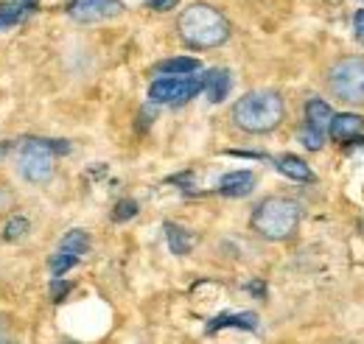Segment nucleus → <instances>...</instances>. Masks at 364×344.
I'll list each match as a JSON object with an SVG mask.
<instances>
[{
	"label": "nucleus",
	"mask_w": 364,
	"mask_h": 344,
	"mask_svg": "<svg viewBox=\"0 0 364 344\" xmlns=\"http://www.w3.org/2000/svg\"><path fill=\"white\" fill-rule=\"evenodd\" d=\"M255 188V173L252 171H232L225 173L219 182V193L222 196H247Z\"/></svg>",
	"instance_id": "obj_9"
},
{
	"label": "nucleus",
	"mask_w": 364,
	"mask_h": 344,
	"mask_svg": "<svg viewBox=\"0 0 364 344\" xmlns=\"http://www.w3.org/2000/svg\"><path fill=\"white\" fill-rule=\"evenodd\" d=\"M331 118H333V109H331L322 98H311V101L306 104V127H309V129L325 134L328 127H331Z\"/></svg>",
	"instance_id": "obj_10"
},
{
	"label": "nucleus",
	"mask_w": 364,
	"mask_h": 344,
	"mask_svg": "<svg viewBox=\"0 0 364 344\" xmlns=\"http://www.w3.org/2000/svg\"><path fill=\"white\" fill-rule=\"evenodd\" d=\"M364 129V118L362 115H353V112H342V115H333L331 118V127L328 134L339 143H348V140H356V134Z\"/></svg>",
	"instance_id": "obj_8"
},
{
	"label": "nucleus",
	"mask_w": 364,
	"mask_h": 344,
	"mask_svg": "<svg viewBox=\"0 0 364 344\" xmlns=\"http://www.w3.org/2000/svg\"><path fill=\"white\" fill-rule=\"evenodd\" d=\"M250 291H255V294H264V286H261V283H252V286H250Z\"/></svg>",
	"instance_id": "obj_26"
},
{
	"label": "nucleus",
	"mask_w": 364,
	"mask_h": 344,
	"mask_svg": "<svg viewBox=\"0 0 364 344\" xmlns=\"http://www.w3.org/2000/svg\"><path fill=\"white\" fill-rule=\"evenodd\" d=\"M328 85L336 98L350 101V104H364V59L362 56H348L331 68Z\"/></svg>",
	"instance_id": "obj_4"
},
{
	"label": "nucleus",
	"mask_w": 364,
	"mask_h": 344,
	"mask_svg": "<svg viewBox=\"0 0 364 344\" xmlns=\"http://www.w3.org/2000/svg\"><path fill=\"white\" fill-rule=\"evenodd\" d=\"M68 291H70V283H65V280H59V277L50 283V297H53V300H65Z\"/></svg>",
	"instance_id": "obj_22"
},
{
	"label": "nucleus",
	"mask_w": 364,
	"mask_h": 344,
	"mask_svg": "<svg viewBox=\"0 0 364 344\" xmlns=\"http://www.w3.org/2000/svg\"><path fill=\"white\" fill-rule=\"evenodd\" d=\"M166 238H168V247H171V252L174 255H188L191 252V247H193V238H191V232L188 230H182L180 224H166Z\"/></svg>",
	"instance_id": "obj_15"
},
{
	"label": "nucleus",
	"mask_w": 364,
	"mask_h": 344,
	"mask_svg": "<svg viewBox=\"0 0 364 344\" xmlns=\"http://www.w3.org/2000/svg\"><path fill=\"white\" fill-rule=\"evenodd\" d=\"M23 17H26V11H23L20 6H14V3H0V31L11 28V26L20 23Z\"/></svg>",
	"instance_id": "obj_17"
},
{
	"label": "nucleus",
	"mask_w": 364,
	"mask_h": 344,
	"mask_svg": "<svg viewBox=\"0 0 364 344\" xmlns=\"http://www.w3.org/2000/svg\"><path fill=\"white\" fill-rule=\"evenodd\" d=\"M222 328H241V330H255L258 328V316L255 313H225V316H216L210 325H208V333H216Z\"/></svg>",
	"instance_id": "obj_13"
},
{
	"label": "nucleus",
	"mask_w": 364,
	"mask_h": 344,
	"mask_svg": "<svg viewBox=\"0 0 364 344\" xmlns=\"http://www.w3.org/2000/svg\"><path fill=\"white\" fill-rule=\"evenodd\" d=\"M177 28H180V37L185 45L191 48H216V45L228 43L230 37V23L228 17L208 6V3H193L188 6L177 20Z\"/></svg>",
	"instance_id": "obj_1"
},
{
	"label": "nucleus",
	"mask_w": 364,
	"mask_h": 344,
	"mask_svg": "<svg viewBox=\"0 0 364 344\" xmlns=\"http://www.w3.org/2000/svg\"><path fill=\"white\" fill-rule=\"evenodd\" d=\"M205 90V76H166L149 87V98L157 104H185Z\"/></svg>",
	"instance_id": "obj_6"
},
{
	"label": "nucleus",
	"mask_w": 364,
	"mask_h": 344,
	"mask_svg": "<svg viewBox=\"0 0 364 344\" xmlns=\"http://www.w3.org/2000/svg\"><path fill=\"white\" fill-rule=\"evenodd\" d=\"M76 260L79 258H73V255H68V252H59V255H53V258H50V272H53L56 277H62L68 269H73V266H76Z\"/></svg>",
	"instance_id": "obj_20"
},
{
	"label": "nucleus",
	"mask_w": 364,
	"mask_h": 344,
	"mask_svg": "<svg viewBox=\"0 0 364 344\" xmlns=\"http://www.w3.org/2000/svg\"><path fill=\"white\" fill-rule=\"evenodd\" d=\"M180 0H149V6L154 9V11H168V9H174Z\"/></svg>",
	"instance_id": "obj_23"
},
{
	"label": "nucleus",
	"mask_w": 364,
	"mask_h": 344,
	"mask_svg": "<svg viewBox=\"0 0 364 344\" xmlns=\"http://www.w3.org/2000/svg\"><path fill=\"white\" fill-rule=\"evenodd\" d=\"M235 127L250 134L272 131L283 121V98L274 90H252L232 107Z\"/></svg>",
	"instance_id": "obj_2"
},
{
	"label": "nucleus",
	"mask_w": 364,
	"mask_h": 344,
	"mask_svg": "<svg viewBox=\"0 0 364 344\" xmlns=\"http://www.w3.org/2000/svg\"><path fill=\"white\" fill-rule=\"evenodd\" d=\"M274 166H277V171L283 173V176H289V179H294V182H311V179H314V173L306 166V160H300V157H294V154L277 157Z\"/></svg>",
	"instance_id": "obj_12"
},
{
	"label": "nucleus",
	"mask_w": 364,
	"mask_h": 344,
	"mask_svg": "<svg viewBox=\"0 0 364 344\" xmlns=\"http://www.w3.org/2000/svg\"><path fill=\"white\" fill-rule=\"evenodd\" d=\"M353 28H356V37L364 43V9L362 11H356V17H353Z\"/></svg>",
	"instance_id": "obj_24"
},
{
	"label": "nucleus",
	"mask_w": 364,
	"mask_h": 344,
	"mask_svg": "<svg viewBox=\"0 0 364 344\" xmlns=\"http://www.w3.org/2000/svg\"><path fill=\"white\" fill-rule=\"evenodd\" d=\"M124 11L121 0H73L70 3V17L79 23H101L109 17H118Z\"/></svg>",
	"instance_id": "obj_7"
},
{
	"label": "nucleus",
	"mask_w": 364,
	"mask_h": 344,
	"mask_svg": "<svg viewBox=\"0 0 364 344\" xmlns=\"http://www.w3.org/2000/svg\"><path fill=\"white\" fill-rule=\"evenodd\" d=\"M11 3H14V6H20V9L28 14V11H34V9H37V3H40V0H11Z\"/></svg>",
	"instance_id": "obj_25"
},
{
	"label": "nucleus",
	"mask_w": 364,
	"mask_h": 344,
	"mask_svg": "<svg viewBox=\"0 0 364 344\" xmlns=\"http://www.w3.org/2000/svg\"><path fill=\"white\" fill-rule=\"evenodd\" d=\"M87 249H90V238H87L85 230H70V232L62 238V244H59V252H68V255H73V258H82Z\"/></svg>",
	"instance_id": "obj_16"
},
{
	"label": "nucleus",
	"mask_w": 364,
	"mask_h": 344,
	"mask_svg": "<svg viewBox=\"0 0 364 344\" xmlns=\"http://www.w3.org/2000/svg\"><path fill=\"white\" fill-rule=\"evenodd\" d=\"M300 140H303V146H306V149H311V151H319V149H322V140H325V134H319V131L309 129V127H303V129H300Z\"/></svg>",
	"instance_id": "obj_21"
},
{
	"label": "nucleus",
	"mask_w": 364,
	"mask_h": 344,
	"mask_svg": "<svg viewBox=\"0 0 364 344\" xmlns=\"http://www.w3.org/2000/svg\"><path fill=\"white\" fill-rule=\"evenodd\" d=\"M230 87H232L230 70H222V68H216V70L205 73V92H208V101H213V104H222V101L228 98Z\"/></svg>",
	"instance_id": "obj_11"
},
{
	"label": "nucleus",
	"mask_w": 364,
	"mask_h": 344,
	"mask_svg": "<svg viewBox=\"0 0 364 344\" xmlns=\"http://www.w3.org/2000/svg\"><path fill=\"white\" fill-rule=\"evenodd\" d=\"M17 166L23 179L34 182V185H43L53 176V149L48 140H28L23 149H20V157H17Z\"/></svg>",
	"instance_id": "obj_5"
},
{
	"label": "nucleus",
	"mask_w": 364,
	"mask_h": 344,
	"mask_svg": "<svg viewBox=\"0 0 364 344\" xmlns=\"http://www.w3.org/2000/svg\"><path fill=\"white\" fill-rule=\"evenodd\" d=\"M154 70L163 73V76H188V73L199 70V62H196L193 56H174V59L160 62Z\"/></svg>",
	"instance_id": "obj_14"
},
{
	"label": "nucleus",
	"mask_w": 364,
	"mask_h": 344,
	"mask_svg": "<svg viewBox=\"0 0 364 344\" xmlns=\"http://www.w3.org/2000/svg\"><path fill=\"white\" fill-rule=\"evenodd\" d=\"M26 232H28V221H26V218H20V215H17V218H11V221L3 227V238H6V241H20Z\"/></svg>",
	"instance_id": "obj_18"
},
{
	"label": "nucleus",
	"mask_w": 364,
	"mask_h": 344,
	"mask_svg": "<svg viewBox=\"0 0 364 344\" xmlns=\"http://www.w3.org/2000/svg\"><path fill=\"white\" fill-rule=\"evenodd\" d=\"M297 224H300V208L297 202L291 199H283V196H269L264 199L255 213H252V227L258 235L269 238V241H283L289 235L297 232Z\"/></svg>",
	"instance_id": "obj_3"
},
{
	"label": "nucleus",
	"mask_w": 364,
	"mask_h": 344,
	"mask_svg": "<svg viewBox=\"0 0 364 344\" xmlns=\"http://www.w3.org/2000/svg\"><path fill=\"white\" fill-rule=\"evenodd\" d=\"M137 215V202L132 199H121L118 205H115V210H112V221H129V218H135Z\"/></svg>",
	"instance_id": "obj_19"
}]
</instances>
